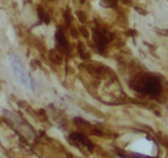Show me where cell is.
Returning a JSON list of instances; mask_svg holds the SVG:
<instances>
[{
    "instance_id": "obj_9",
    "label": "cell",
    "mask_w": 168,
    "mask_h": 158,
    "mask_svg": "<svg viewBox=\"0 0 168 158\" xmlns=\"http://www.w3.org/2000/svg\"><path fill=\"white\" fill-rule=\"evenodd\" d=\"M76 13V15H77V17L79 19V20H80L81 23H84L86 21V20H87V16H86V14L84 13V11H82V10H77L75 12Z\"/></svg>"
},
{
    "instance_id": "obj_3",
    "label": "cell",
    "mask_w": 168,
    "mask_h": 158,
    "mask_svg": "<svg viewBox=\"0 0 168 158\" xmlns=\"http://www.w3.org/2000/svg\"><path fill=\"white\" fill-rule=\"evenodd\" d=\"M69 141L77 148L87 150L89 151H91L94 147L91 141L86 136L80 133H72L69 136Z\"/></svg>"
},
{
    "instance_id": "obj_4",
    "label": "cell",
    "mask_w": 168,
    "mask_h": 158,
    "mask_svg": "<svg viewBox=\"0 0 168 158\" xmlns=\"http://www.w3.org/2000/svg\"><path fill=\"white\" fill-rule=\"evenodd\" d=\"M109 36H110L109 33L104 32L102 30H96V32H94L93 39H94L96 45L97 46L98 49L102 51L105 48V47L109 41Z\"/></svg>"
},
{
    "instance_id": "obj_11",
    "label": "cell",
    "mask_w": 168,
    "mask_h": 158,
    "mask_svg": "<svg viewBox=\"0 0 168 158\" xmlns=\"http://www.w3.org/2000/svg\"><path fill=\"white\" fill-rule=\"evenodd\" d=\"M64 20H65V21L68 25H70L71 20H72V15H71L70 12L67 11L64 13Z\"/></svg>"
},
{
    "instance_id": "obj_2",
    "label": "cell",
    "mask_w": 168,
    "mask_h": 158,
    "mask_svg": "<svg viewBox=\"0 0 168 158\" xmlns=\"http://www.w3.org/2000/svg\"><path fill=\"white\" fill-rule=\"evenodd\" d=\"M9 60L10 65H11V68L13 69L14 74L15 77L17 78L18 81L20 82V84L25 86L27 90H33L32 81H31L29 74H27L26 70L24 68L20 58L17 55L11 54L9 55Z\"/></svg>"
},
{
    "instance_id": "obj_1",
    "label": "cell",
    "mask_w": 168,
    "mask_h": 158,
    "mask_svg": "<svg viewBox=\"0 0 168 158\" xmlns=\"http://www.w3.org/2000/svg\"><path fill=\"white\" fill-rule=\"evenodd\" d=\"M132 87L134 90L152 96H159L161 91V85L159 80L151 75L143 77L141 80L134 81Z\"/></svg>"
},
{
    "instance_id": "obj_13",
    "label": "cell",
    "mask_w": 168,
    "mask_h": 158,
    "mask_svg": "<svg viewBox=\"0 0 168 158\" xmlns=\"http://www.w3.org/2000/svg\"><path fill=\"white\" fill-rule=\"evenodd\" d=\"M135 10L137 11V12H139V14H146V12L143 9H140V8H139V7H136L135 8Z\"/></svg>"
},
{
    "instance_id": "obj_6",
    "label": "cell",
    "mask_w": 168,
    "mask_h": 158,
    "mask_svg": "<svg viewBox=\"0 0 168 158\" xmlns=\"http://www.w3.org/2000/svg\"><path fill=\"white\" fill-rule=\"evenodd\" d=\"M56 39H57V41L59 43V45L66 47L67 45H68V42H67L65 36H64V33L63 32L61 29H59L58 32H56Z\"/></svg>"
},
{
    "instance_id": "obj_7",
    "label": "cell",
    "mask_w": 168,
    "mask_h": 158,
    "mask_svg": "<svg viewBox=\"0 0 168 158\" xmlns=\"http://www.w3.org/2000/svg\"><path fill=\"white\" fill-rule=\"evenodd\" d=\"M37 14H38V16L39 18L47 25H48L50 23V17H49L48 14L45 11L44 9L42 8H38L37 9Z\"/></svg>"
},
{
    "instance_id": "obj_12",
    "label": "cell",
    "mask_w": 168,
    "mask_h": 158,
    "mask_svg": "<svg viewBox=\"0 0 168 158\" xmlns=\"http://www.w3.org/2000/svg\"><path fill=\"white\" fill-rule=\"evenodd\" d=\"M70 33H71V36H73L74 38L78 37V32H77V30H76L75 28H72V29L70 30Z\"/></svg>"
},
{
    "instance_id": "obj_5",
    "label": "cell",
    "mask_w": 168,
    "mask_h": 158,
    "mask_svg": "<svg viewBox=\"0 0 168 158\" xmlns=\"http://www.w3.org/2000/svg\"><path fill=\"white\" fill-rule=\"evenodd\" d=\"M49 59L50 60H52L54 63H58V64H60V63H63V58L61 55L59 54L58 53V51H55V50H51L49 52Z\"/></svg>"
},
{
    "instance_id": "obj_8",
    "label": "cell",
    "mask_w": 168,
    "mask_h": 158,
    "mask_svg": "<svg viewBox=\"0 0 168 158\" xmlns=\"http://www.w3.org/2000/svg\"><path fill=\"white\" fill-rule=\"evenodd\" d=\"M78 51H79V53H80V57L83 59H87L90 57V55L86 53L84 44H83L82 42H80V43H79V45H78Z\"/></svg>"
},
{
    "instance_id": "obj_10",
    "label": "cell",
    "mask_w": 168,
    "mask_h": 158,
    "mask_svg": "<svg viewBox=\"0 0 168 158\" xmlns=\"http://www.w3.org/2000/svg\"><path fill=\"white\" fill-rule=\"evenodd\" d=\"M80 33L82 34V36H84V38H86V39L89 38V32L86 28L84 27V26H80Z\"/></svg>"
}]
</instances>
